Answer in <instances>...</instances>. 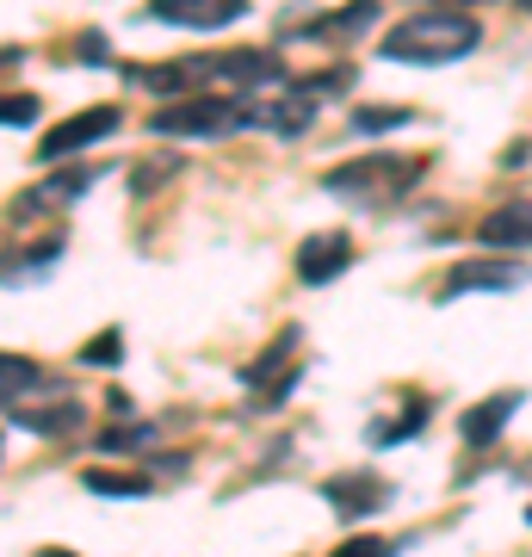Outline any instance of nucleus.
<instances>
[{"label": "nucleus", "mask_w": 532, "mask_h": 557, "mask_svg": "<svg viewBox=\"0 0 532 557\" xmlns=\"http://www.w3.org/2000/svg\"><path fill=\"white\" fill-rule=\"evenodd\" d=\"M119 124H124V119H119V106H87V112H75V119H62L57 131H44L38 161H69V156H81L87 143L112 137Z\"/></svg>", "instance_id": "4"}, {"label": "nucleus", "mask_w": 532, "mask_h": 557, "mask_svg": "<svg viewBox=\"0 0 532 557\" xmlns=\"http://www.w3.org/2000/svg\"><path fill=\"white\" fill-rule=\"evenodd\" d=\"M514 409H520V391H495L490 403H477V409H465V421H458V434H465V446H490L502 428L514 421Z\"/></svg>", "instance_id": "10"}, {"label": "nucleus", "mask_w": 532, "mask_h": 557, "mask_svg": "<svg viewBox=\"0 0 532 557\" xmlns=\"http://www.w3.org/2000/svg\"><path fill=\"white\" fill-rule=\"evenodd\" d=\"M477 38H483V25L471 13H458V7H428V13H409V20H396L378 44V57L391 62H458L471 57Z\"/></svg>", "instance_id": "1"}, {"label": "nucleus", "mask_w": 532, "mask_h": 557, "mask_svg": "<svg viewBox=\"0 0 532 557\" xmlns=\"http://www.w3.org/2000/svg\"><path fill=\"white\" fill-rule=\"evenodd\" d=\"M279 131H285V137H297V131H304V124H310V94H292V100H279Z\"/></svg>", "instance_id": "17"}, {"label": "nucleus", "mask_w": 532, "mask_h": 557, "mask_svg": "<svg viewBox=\"0 0 532 557\" xmlns=\"http://www.w3.org/2000/svg\"><path fill=\"white\" fill-rule=\"evenodd\" d=\"M156 428H112V434L99 440V453H124V446H149Z\"/></svg>", "instance_id": "20"}, {"label": "nucleus", "mask_w": 532, "mask_h": 557, "mask_svg": "<svg viewBox=\"0 0 532 557\" xmlns=\"http://www.w3.org/2000/svg\"><path fill=\"white\" fill-rule=\"evenodd\" d=\"M520 285V267L514 260H458L446 273V298H465V292H514Z\"/></svg>", "instance_id": "8"}, {"label": "nucleus", "mask_w": 532, "mask_h": 557, "mask_svg": "<svg viewBox=\"0 0 532 557\" xmlns=\"http://www.w3.org/2000/svg\"><path fill=\"white\" fill-rule=\"evenodd\" d=\"M119 354H124V329H99V335L81 347L87 366H119Z\"/></svg>", "instance_id": "16"}, {"label": "nucleus", "mask_w": 532, "mask_h": 557, "mask_svg": "<svg viewBox=\"0 0 532 557\" xmlns=\"http://www.w3.org/2000/svg\"><path fill=\"white\" fill-rule=\"evenodd\" d=\"M7 421L25 428V434H75L87 421V409L81 403H50V409H7Z\"/></svg>", "instance_id": "11"}, {"label": "nucleus", "mask_w": 532, "mask_h": 557, "mask_svg": "<svg viewBox=\"0 0 532 557\" xmlns=\"http://www.w3.org/2000/svg\"><path fill=\"white\" fill-rule=\"evenodd\" d=\"M347 267H354V236H347V230L310 236L297 248V278H304V285H329V278H341Z\"/></svg>", "instance_id": "6"}, {"label": "nucleus", "mask_w": 532, "mask_h": 557, "mask_svg": "<svg viewBox=\"0 0 532 557\" xmlns=\"http://www.w3.org/2000/svg\"><path fill=\"white\" fill-rule=\"evenodd\" d=\"M248 13V0H156L161 25H193V32H223Z\"/></svg>", "instance_id": "7"}, {"label": "nucleus", "mask_w": 532, "mask_h": 557, "mask_svg": "<svg viewBox=\"0 0 532 557\" xmlns=\"http://www.w3.org/2000/svg\"><path fill=\"white\" fill-rule=\"evenodd\" d=\"M38 557H75V552H62V545H50V552H38Z\"/></svg>", "instance_id": "23"}, {"label": "nucleus", "mask_w": 532, "mask_h": 557, "mask_svg": "<svg viewBox=\"0 0 532 557\" xmlns=\"http://www.w3.org/2000/svg\"><path fill=\"white\" fill-rule=\"evenodd\" d=\"M267 75H279V62L267 57V50H230V57H218V81H267Z\"/></svg>", "instance_id": "13"}, {"label": "nucleus", "mask_w": 532, "mask_h": 557, "mask_svg": "<svg viewBox=\"0 0 532 557\" xmlns=\"http://www.w3.org/2000/svg\"><path fill=\"white\" fill-rule=\"evenodd\" d=\"M0 384H7V409H20V384H32V366L20 354H7L0 359Z\"/></svg>", "instance_id": "18"}, {"label": "nucleus", "mask_w": 532, "mask_h": 557, "mask_svg": "<svg viewBox=\"0 0 532 557\" xmlns=\"http://www.w3.org/2000/svg\"><path fill=\"white\" fill-rule=\"evenodd\" d=\"M415 428H428V403H415V409H409L403 421H396V428H378V440H409Z\"/></svg>", "instance_id": "21"}, {"label": "nucleus", "mask_w": 532, "mask_h": 557, "mask_svg": "<svg viewBox=\"0 0 532 557\" xmlns=\"http://www.w3.org/2000/svg\"><path fill=\"white\" fill-rule=\"evenodd\" d=\"M403 124H415L409 106H359V112H354L359 137H384V131H403Z\"/></svg>", "instance_id": "14"}, {"label": "nucleus", "mask_w": 532, "mask_h": 557, "mask_svg": "<svg viewBox=\"0 0 532 557\" xmlns=\"http://www.w3.org/2000/svg\"><path fill=\"white\" fill-rule=\"evenodd\" d=\"M81 483L94 496H149V478H137V471H81Z\"/></svg>", "instance_id": "15"}, {"label": "nucleus", "mask_w": 532, "mask_h": 557, "mask_svg": "<svg viewBox=\"0 0 532 557\" xmlns=\"http://www.w3.org/2000/svg\"><path fill=\"white\" fill-rule=\"evenodd\" d=\"M242 124H260V112L242 100H218V94H198V100L149 112L156 137H223V131H242Z\"/></svg>", "instance_id": "2"}, {"label": "nucleus", "mask_w": 532, "mask_h": 557, "mask_svg": "<svg viewBox=\"0 0 532 557\" xmlns=\"http://www.w3.org/2000/svg\"><path fill=\"white\" fill-rule=\"evenodd\" d=\"M81 193H87V174H50V180H38L32 193H20L13 205H25V211H50V205H75Z\"/></svg>", "instance_id": "12"}, {"label": "nucleus", "mask_w": 532, "mask_h": 557, "mask_svg": "<svg viewBox=\"0 0 532 557\" xmlns=\"http://www.w3.org/2000/svg\"><path fill=\"white\" fill-rule=\"evenodd\" d=\"M421 168L428 161H391V156H372V161H354V168H329L322 174V186L329 193H341V199H366V205H378V199H396L409 180H421Z\"/></svg>", "instance_id": "3"}, {"label": "nucleus", "mask_w": 532, "mask_h": 557, "mask_svg": "<svg viewBox=\"0 0 532 557\" xmlns=\"http://www.w3.org/2000/svg\"><path fill=\"white\" fill-rule=\"evenodd\" d=\"M335 557H391V545H384V539H347Z\"/></svg>", "instance_id": "22"}, {"label": "nucleus", "mask_w": 532, "mask_h": 557, "mask_svg": "<svg viewBox=\"0 0 532 557\" xmlns=\"http://www.w3.org/2000/svg\"><path fill=\"white\" fill-rule=\"evenodd\" d=\"M322 502H335L341 520H366V515H378V508L391 502V483L372 478V471H341V478L322 483Z\"/></svg>", "instance_id": "5"}, {"label": "nucleus", "mask_w": 532, "mask_h": 557, "mask_svg": "<svg viewBox=\"0 0 532 557\" xmlns=\"http://www.w3.org/2000/svg\"><path fill=\"white\" fill-rule=\"evenodd\" d=\"M527 7H532V0H527Z\"/></svg>", "instance_id": "24"}, {"label": "nucleus", "mask_w": 532, "mask_h": 557, "mask_svg": "<svg viewBox=\"0 0 532 557\" xmlns=\"http://www.w3.org/2000/svg\"><path fill=\"white\" fill-rule=\"evenodd\" d=\"M0 119L13 124V131H20V124H38V100H32V94H7V106H0Z\"/></svg>", "instance_id": "19"}, {"label": "nucleus", "mask_w": 532, "mask_h": 557, "mask_svg": "<svg viewBox=\"0 0 532 557\" xmlns=\"http://www.w3.org/2000/svg\"><path fill=\"white\" fill-rule=\"evenodd\" d=\"M477 242H490V248H532V199L495 205L490 218L477 223Z\"/></svg>", "instance_id": "9"}]
</instances>
